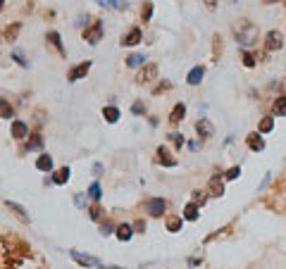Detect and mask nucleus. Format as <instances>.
I'll list each match as a JSON object with an SVG mask.
<instances>
[{"label": "nucleus", "mask_w": 286, "mask_h": 269, "mask_svg": "<svg viewBox=\"0 0 286 269\" xmlns=\"http://www.w3.org/2000/svg\"><path fill=\"white\" fill-rule=\"evenodd\" d=\"M234 36H236V41H239L243 48H251V45L258 43V38H260V29H258L253 22L241 19V22L234 26Z\"/></svg>", "instance_id": "1"}, {"label": "nucleus", "mask_w": 286, "mask_h": 269, "mask_svg": "<svg viewBox=\"0 0 286 269\" xmlns=\"http://www.w3.org/2000/svg\"><path fill=\"white\" fill-rule=\"evenodd\" d=\"M103 31H105L103 22H100V19H93V24L84 29V41H86V43H91V45H96L100 38H103Z\"/></svg>", "instance_id": "2"}, {"label": "nucleus", "mask_w": 286, "mask_h": 269, "mask_svg": "<svg viewBox=\"0 0 286 269\" xmlns=\"http://www.w3.org/2000/svg\"><path fill=\"white\" fill-rule=\"evenodd\" d=\"M145 212L150 217H162L167 212V200L165 198H148L145 200Z\"/></svg>", "instance_id": "3"}, {"label": "nucleus", "mask_w": 286, "mask_h": 269, "mask_svg": "<svg viewBox=\"0 0 286 269\" xmlns=\"http://www.w3.org/2000/svg\"><path fill=\"white\" fill-rule=\"evenodd\" d=\"M284 48V36L279 31H267V36H265V50L267 53H275V50H282Z\"/></svg>", "instance_id": "4"}, {"label": "nucleus", "mask_w": 286, "mask_h": 269, "mask_svg": "<svg viewBox=\"0 0 286 269\" xmlns=\"http://www.w3.org/2000/svg\"><path fill=\"white\" fill-rule=\"evenodd\" d=\"M69 258L77 262L79 267H100V260L93 258V255H84L79 250H69Z\"/></svg>", "instance_id": "5"}, {"label": "nucleus", "mask_w": 286, "mask_h": 269, "mask_svg": "<svg viewBox=\"0 0 286 269\" xmlns=\"http://www.w3.org/2000/svg\"><path fill=\"white\" fill-rule=\"evenodd\" d=\"M196 134H198L200 138H212L215 136V127H212V122L210 119H205V117H200L198 122H196Z\"/></svg>", "instance_id": "6"}, {"label": "nucleus", "mask_w": 286, "mask_h": 269, "mask_svg": "<svg viewBox=\"0 0 286 269\" xmlns=\"http://www.w3.org/2000/svg\"><path fill=\"white\" fill-rule=\"evenodd\" d=\"M155 76H157V65H143L139 76H136V81L139 84H150Z\"/></svg>", "instance_id": "7"}, {"label": "nucleus", "mask_w": 286, "mask_h": 269, "mask_svg": "<svg viewBox=\"0 0 286 269\" xmlns=\"http://www.w3.org/2000/svg\"><path fill=\"white\" fill-rule=\"evenodd\" d=\"M246 145H248V148H251L253 152H263V150H265L263 134H258V131H253V134H248V136H246Z\"/></svg>", "instance_id": "8"}, {"label": "nucleus", "mask_w": 286, "mask_h": 269, "mask_svg": "<svg viewBox=\"0 0 286 269\" xmlns=\"http://www.w3.org/2000/svg\"><path fill=\"white\" fill-rule=\"evenodd\" d=\"M88 69H91V62H81V65L77 67H72L69 69V74H67V81H79V79H84V76L88 74Z\"/></svg>", "instance_id": "9"}, {"label": "nucleus", "mask_w": 286, "mask_h": 269, "mask_svg": "<svg viewBox=\"0 0 286 269\" xmlns=\"http://www.w3.org/2000/svg\"><path fill=\"white\" fill-rule=\"evenodd\" d=\"M143 41V33L139 26H132L129 31L122 36V45H136V43H141Z\"/></svg>", "instance_id": "10"}, {"label": "nucleus", "mask_w": 286, "mask_h": 269, "mask_svg": "<svg viewBox=\"0 0 286 269\" xmlns=\"http://www.w3.org/2000/svg\"><path fill=\"white\" fill-rule=\"evenodd\" d=\"M12 136L17 140H22L29 136V124L22 122V119H12Z\"/></svg>", "instance_id": "11"}, {"label": "nucleus", "mask_w": 286, "mask_h": 269, "mask_svg": "<svg viewBox=\"0 0 286 269\" xmlns=\"http://www.w3.org/2000/svg\"><path fill=\"white\" fill-rule=\"evenodd\" d=\"M157 162H160L162 167H176V164H179L176 157H172V152L167 150L165 145H160V148H157Z\"/></svg>", "instance_id": "12"}, {"label": "nucleus", "mask_w": 286, "mask_h": 269, "mask_svg": "<svg viewBox=\"0 0 286 269\" xmlns=\"http://www.w3.org/2000/svg\"><path fill=\"white\" fill-rule=\"evenodd\" d=\"M134 234H136V231H134V226H132V224H120V226H115V236L120 238L122 243L132 241Z\"/></svg>", "instance_id": "13"}, {"label": "nucleus", "mask_w": 286, "mask_h": 269, "mask_svg": "<svg viewBox=\"0 0 286 269\" xmlns=\"http://www.w3.org/2000/svg\"><path fill=\"white\" fill-rule=\"evenodd\" d=\"M69 174H72V169H69V167H60V169H55V172H53L50 181L57 183V186H65V183L69 181Z\"/></svg>", "instance_id": "14"}, {"label": "nucleus", "mask_w": 286, "mask_h": 269, "mask_svg": "<svg viewBox=\"0 0 286 269\" xmlns=\"http://www.w3.org/2000/svg\"><path fill=\"white\" fill-rule=\"evenodd\" d=\"M203 76H205V69L203 67H193L191 72H188V76H186V81H188V86H198L200 81H203Z\"/></svg>", "instance_id": "15"}, {"label": "nucleus", "mask_w": 286, "mask_h": 269, "mask_svg": "<svg viewBox=\"0 0 286 269\" xmlns=\"http://www.w3.org/2000/svg\"><path fill=\"white\" fill-rule=\"evenodd\" d=\"M181 217L186 219V222H196L200 217V207L196 203H188L186 207H184V212H181Z\"/></svg>", "instance_id": "16"}, {"label": "nucleus", "mask_w": 286, "mask_h": 269, "mask_svg": "<svg viewBox=\"0 0 286 269\" xmlns=\"http://www.w3.org/2000/svg\"><path fill=\"white\" fill-rule=\"evenodd\" d=\"M167 231L169 234H179L181 231V226H184V217H176V215H172V217H167Z\"/></svg>", "instance_id": "17"}, {"label": "nucleus", "mask_w": 286, "mask_h": 269, "mask_svg": "<svg viewBox=\"0 0 286 269\" xmlns=\"http://www.w3.org/2000/svg\"><path fill=\"white\" fill-rule=\"evenodd\" d=\"M36 169L38 172H53V157L50 155H38V160H36Z\"/></svg>", "instance_id": "18"}, {"label": "nucleus", "mask_w": 286, "mask_h": 269, "mask_svg": "<svg viewBox=\"0 0 286 269\" xmlns=\"http://www.w3.org/2000/svg\"><path fill=\"white\" fill-rule=\"evenodd\" d=\"M184 117H186V105H184V103H176L174 110H172V115H169V122H172V124H179Z\"/></svg>", "instance_id": "19"}, {"label": "nucleus", "mask_w": 286, "mask_h": 269, "mask_svg": "<svg viewBox=\"0 0 286 269\" xmlns=\"http://www.w3.org/2000/svg\"><path fill=\"white\" fill-rule=\"evenodd\" d=\"M120 110L115 108V105H108V108H103V117H105V122H108V124H115V122H117V119H120Z\"/></svg>", "instance_id": "20"}, {"label": "nucleus", "mask_w": 286, "mask_h": 269, "mask_svg": "<svg viewBox=\"0 0 286 269\" xmlns=\"http://www.w3.org/2000/svg\"><path fill=\"white\" fill-rule=\"evenodd\" d=\"M19 31H22V24H19V22H14L12 26H7V29H5V33H2V38H5V41H17V36H19Z\"/></svg>", "instance_id": "21"}, {"label": "nucleus", "mask_w": 286, "mask_h": 269, "mask_svg": "<svg viewBox=\"0 0 286 269\" xmlns=\"http://www.w3.org/2000/svg\"><path fill=\"white\" fill-rule=\"evenodd\" d=\"M48 41H50V45H53V48H55L60 55H67V53H65V45H62V38H60V33H57V31H50V33H48Z\"/></svg>", "instance_id": "22"}, {"label": "nucleus", "mask_w": 286, "mask_h": 269, "mask_svg": "<svg viewBox=\"0 0 286 269\" xmlns=\"http://www.w3.org/2000/svg\"><path fill=\"white\" fill-rule=\"evenodd\" d=\"M208 188H210V195H222V193H224V183H222L220 176H212Z\"/></svg>", "instance_id": "23"}, {"label": "nucleus", "mask_w": 286, "mask_h": 269, "mask_svg": "<svg viewBox=\"0 0 286 269\" xmlns=\"http://www.w3.org/2000/svg\"><path fill=\"white\" fill-rule=\"evenodd\" d=\"M272 112H275V117H284V115H286V96L277 98L275 105H272Z\"/></svg>", "instance_id": "24"}, {"label": "nucleus", "mask_w": 286, "mask_h": 269, "mask_svg": "<svg viewBox=\"0 0 286 269\" xmlns=\"http://www.w3.org/2000/svg\"><path fill=\"white\" fill-rule=\"evenodd\" d=\"M5 205H7V207H10L12 212H14V215H17V217H19V219H22V222H29V215H26V210H24L22 205L12 203V200H5Z\"/></svg>", "instance_id": "25"}, {"label": "nucleus", "mask_w": 286, "mask_h": 269, "mask_svg": "<svg viewBox=\"0 0 286 269\" xmlns=\"http://www.w3.org/2000/svg\"><path fill=\"white\" fill-rule=\"evenodd\" d=\"M145 65V55L141 53H134L127 57V67H132V69H136V67H143Z\"/></svg>", "instance_id": "26"}, {"label": "nucleus", "mask_w": 286, "mask_h": 269, "mask_svg": "<svg viewBox=\"0 0 286 269\" xmlns=\"http://www.w3.org/2000/svg\"><path fill=\"white\" fill-rule=\"evenodd\" d=\"M0 117H2V119L14 117V108H12L7 100H2V98H0Z\"/></svg>", "instance_id": "27"}, {"label": "nucleus", "mask_w": 286, "mask_h": 269, "mask_svg": "<svg viewBox=\"0 0 286 269\" xmlns=\"http://www.w3.org/2000/svg\"><path fill=\"white\" fill-rule=\"evenodd\" d=\"M272 129H275V117H265L258 127V134H270Z\"/></svg>", "instance_id": "28"}, {"label": "nucleus", "mask_w": 286, "mask_h": 269, "mask_svg": "<svg viewBox=\"0 0 286 269\" xmlns=\"http://www.w3.org/2000/svg\"><path fill=\"white\" fill-rule=\"evenodd\" d=\"M150 17H153V2L150 0H145L141 7V19L143 22H150Z\"/></svg>", "instance_id": "29"}, {"label": "nucleus", "mask_w": 286, "mask_h": 269, "mask_svg": "<svg viewBox=\"0 0 286 269\" xmlns=\"http://www.w3.org/2000/svg\"><path fill=\"white\" fill-rule=\"evenodd\" d=\"M41 145H43V136H41V134H33L31 140L26 143V150H38Z\"/></svg>", "instance_id": "30"}, {"label": "nucleus", "mask_w": 286, "mask_h": 269, "mask_svg": "<svg viewBox=\"0 0 286 269\" xmlns=\"http://www.w3.org/2000/svg\"><path fill=\"white\" fill-rule=\"evenodd\" d=\"M88 195H91V198H93V200H100V183L98 181H93L91 183V186H88Z\"/></svg>", "instance_id": "31"}, {"label": "nucleus", "mask_w": 286, "mask_h": 269, "mask_svg": "<svg viewBox=\"0 0 286 269\" xmlns=\"http://www.w3.org/2000/svg\"><path fill=\"white\" fill-rule=\"evenodd\" d=\"M205 200H208V193H205V191H193V200H191V203L203 205Z\"/></svg>", "instance_id": "32"}, {"label": "nucleus", "mask_w": 286, "mask_h": 269, "mask_svg": "<svg viewBox=\"0 0 286 269\" xmlns=\"http://www.w3.org/2000/svg\"><path fill=\"white\" fill-rule=\"evenodd\" d=\"M12 60H14V62H17V65H19V67H29V62L24 60L22 50H14V53H12Z\"/></svg>", "instance_id": "33"}, {"label": "nucleus", "mask_w": 286, "mask_h": 269, "mask_svg": "<svg viewBox=\"0 0 286 269\" xmlns=\"http://www.w3.org/2000/svg\"><path fill=\"white\" fill-rule=\"evenodd\" d=\"M243 65L248 67V69H251V67H255V55L248 53V50H243Z\"/></svg>", "instance_id": "34"}, {"label": "nucleus", "mask_w": 286, "mask_h": 269, "mask_svg": "<svg viewBox=\"0 0 286 269\" xmlns=\"http://www.w3.org/2000/svg\"><path fill=\"white\" fill-rule=\"evenodd\" d=\"M169 140L174 143V148H176V150H179V148L184 145V136H181V134H169Z\"/></svg>", "instance_id": "35"}, {"label": "nucleus", "mask_w": 286, "mask_h": 269, "mask_svg": "<svg viewBox=\"0 0 286 269\" xmlns=\"http://www.w3.org/2000/svg\"><path fill=\"white\" fill-rule=\"evenodd\" d=\"M112 229H115L112 222H103V224H100V234H103V236H110V234H115Z\"/></svg>", "instance_id": "36"}, {"label": "nucleus", "mask_w": 286, "mask_h": 269, "mask_svg": "<svg viewBox=\"0 0 286 269\" xmlns=\"http://www.w3.org/2000/svg\"><path fill=\"white\" fill-rule=\"evenodd\" d=\"M88 217H91V219H96V222H98L100 217H103V210H100L98 205H93V207H91V210H88Z\"/></svg>", "instance_id": "37"}, {"label": "nucleus", "mask_w": 286, "mask_h": 269, "mask_svg": "<svg viewBox=\"0 0 286 269\" xmlns=\"http://www.w3.org/2000/svg\"><path fill=\"white\" fill-rule=\"evenodd\" d=\"M224 176H227V179H239V176H241V167H231Z\"/></svg>", "instance_id": "38"}, {"label": "nucleus", "mask_w": 286, "mask_h": 269, "mask_svg": "<svg viewBox=\"0 0 286 269\" xmlns=\"http://www.w3.org/2000/svg\"><path fill=\"white\" fill-rule=\"evenodd\" d=\"M110 7H115V10H127V0H110Z\"/></svg>", "instance_id": "39"}, {"label": "nucleus", "mask_w": 286, "mask_h": 269, "mask_svg": "<svg viewBox=\"0 0 286 269\" xmlns=\"http://www.w3.org/2000/svg\"><path fill=\"white\" fill-rule=\"evenodd\" d=\"M132 112H134V115H143V112H145V105H143V103H134Z\"/></svg>", "instance_id": "40"}, {"label": "nucleus", "mask_w": 286, "mask_h": 269, "mask_svg": "<svg viewBox=\"0 0 286 269\" xmlns=\"http://www.w3.org/2000/svg\"><path fill=\"white\" fill-rule=\"evenodd\" d=\"M134 229H136V234H143V231H145V222H143V219H136V222H134Z\"/></svg>", "instance_id": "41"}, {"label": "nucleus", "mask_w": 286, "mask_h": 269, "mask_svg": "<svg viewBox=\"0 0 286 269\" xmlns=\"http://www.w3.org/2000/svg\"><path fill=\"white\" fill-rule=\"evenodd\" d=\"M169 88H172V84H169V81H165V84H160V86H155V96H157V93H162V91H169Z\"/></svg>", "instance_id": "42"}, {"label": "nucleus", "mask_w": 286, "mask_h": 269, "mask_svg": "<svg viewBox=\"0 0 286 269\" xmlns=\"http://www.w3.org/2000/svg\"><path fill=\"white\" fill-rule=\"evenodd\" d=\"M88 19H91L88 14H81V17L77 19V26H79V29H81V26H88Z\"/></svg>", "instance_id": "43"}, {"label": "nucleus", "mask_w": 286, "mask_h": 269, "mask_svg": "<svg viewBox=\"0 0 286 269\" xmlns=\"http://www.w3.org/2000/svg\"><path fill=\"white\" fill-rule=\"evenodd\" d=\"M203 2H205L208 10H215V7H217V0H203Z\"/></svg>", "instance_id": "44"}, {"label": "nucleus", "mask_w": 286, "mask_h": 269, "mask_svg": "<svg viewBox=\"0 0 286 269\" xmlns=\"http://www.w3.org/2000/svg\"><path fill=\"white\" fill-rule=\"evenodd\" d=\"M74 200H77L79 207H84V193H77V195H74Z\"/></svg>", "instance_id": "45"}, {"label": "nucleus", "mask_w": 286, "mask_h": 269, "mask_svg": "<svg viewBox=\"0 0 286 269\" xmlns=\"http://www.w3.org/2000/svg\"><path fill=\"white\" fill-rule=\"evenodd\" d=\"M93 174H96V176L103 174V164H93Z\"/></svg>", "instance_id": "46"}, {"label": "nucleus", "mask_w": 286, "mask_h": 269, "mask_svg": "<svg viewBox=\"0 0 286 269\" xmlns=\"http://www.w3.org/2000/svg\"><path fill=\"white\" fill-rule=\"evenodd\" d=\"M98 5H103V7H110V0H96Z\"/></svg>", "instance_id": "47"}, {"label": "nucleus", "mask_w": 286, "mask_h": 269, "mask_svg": "<svg viewBox=\"0 0 286 269\" xmlns=\"http://www.w3.org/2000/svg\"><path fill=\"white\" fill-rule=\"evenodd\" d=\"M2 5H5V0H0V10H2Z\"/></svg>", "instance_id": "48"}, {"label": "nucleus", "mask_w": 286, "mask_h": 269, "mask_svg": "<svg viewBox=\"0 0 286 269\" xmlns=\"http://www.w3.org/2000/svg\"><path fill=\"white\" fill-rule=\"evenodd\" d=\"M265 2H279V0H265Z\"/></svg>", "instance_id": "49"}]
</instances>
